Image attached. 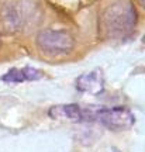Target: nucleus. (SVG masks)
Wrapping results in <instances>:
<instances>
[{"mask_svg": "<svg viewBox=\"0 0 145 152\" xmlns=\"http://www.w3.org/2000/svg\"><path fill=\"white\" fill-rule=\"evenodd\" d=\"M135 11L131 4L125 1H118L111 4L102 16V24L104 33L111 38L125 37L134 30L135 26Z\"/></svg>", "mask_w": 145, "mask_h": 152, "instance_id": "f257e3e1", "label": "nucleus"}, {"mask_svg": "<svg viewBox=\"0 0 145 152\" xmlns=\"http://www.w3.org/2000/svg\"><path fill=\"white\" fill-rule=\"evenodd\" d=\"M37 45L45 55H66L75 48V38L64 30H42L37 35Z\"/></svg>", "mask_w": 145, "mask_h": 152, "instance_id": "f03ea898", "label": "nucleus"}, {"mask_svg": "<svg viewBox=\"0 0 145 152\" xmlns=\"http://www.w3.org/2000/svg\"><path fill=\"white\" fill-rule=\"evenodd\" d=\"M96 121L102 123L103 125H106L110 130L121 131L134 125L135 117L130 110L123 109V107H113V109L99 107Z\"/></svg>", "mask_w": 145, "mask_h": 152, "instance_id": "7ed1b4c3", "label": "nucleus"}, {"mask_svg": "<svg viewBox=\"0 0 145 152\" xmlns=\"http://www.w3.org/2000/svg\"><path fill=\"white\" fill-rule=\"evenodd\" d=\"M49 117L59 121L87 123V107L79 104H58L49 109Z\"/></svg>", "mask_w": 145, "mask_h": 152, "instance_id": "20e7f679", "label": "nucleus"}, {"mask_svg": "<svg viewBox=\"0 0 145 152\" xmlns=\"http://www.w3.org/2000/svg\"><path fill=\"white\" fill-rule=\"evenodd\" d=\"M76 89L79 92L89 94H100L104 90V77L100 69H94L92 72L83 73L76 79Z\"/></svg>", "mask_w": 145, "mask_h": 152, "instance_id": "39448f33", "label": "nucleus"}, {"mask_svg": "<svg viewBox=\"0 0 145 152\" xmlns=\"http://www.w3.org/2000/svg\"><path fill=\"white\" fill-rule=\"evenodd\" d=\"M44 77V73L35 68H23V69H10V71L1 76V80L10 82V83H23V82L40 80Z\"/></svg>", "mask_w": 145, "mask_h": 152, "instance_id": "423d86ee", "label": "nucleus"}, {"mask_svg": "<svg viewBox=\"0 0 145 152\" xmlns=\"http://www.w3.org/2000/svg\"><path fill=\"white\" fill-rule=\"evenodd\" d=\"M141 1H144V0H141Z\"/></svg>", "mask_w": 145, "mask_h": 152, "instance_id": "0eeeda50", "label": "nucleus"}]
</instances>
